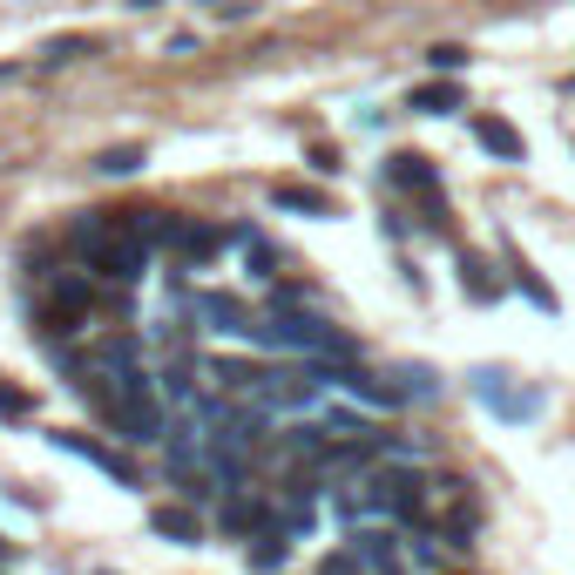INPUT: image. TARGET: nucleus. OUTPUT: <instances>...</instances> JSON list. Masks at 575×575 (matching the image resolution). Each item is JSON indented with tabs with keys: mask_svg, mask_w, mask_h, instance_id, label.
I'll return each mask as SVG.
<instances>
[{
	"mask_svg": "<svg viewBox=\"0 0 575 575\" xmlns=\"http://www.w3.org/2000/svg\"><path fill=\"white\" fill-rule=\"evenodd\" d=\"M54 440H61V447H68V454H81V460H89V467H102V474H116V480H122V487H129V480H136V467H129V460H116V454H109V447H102V440H89V434H54Z\"/></svg>",
	"mask_w": 575,
	"mask_h": 575,
	"instance_id": "6",
	"label": "nucleus"
},
{
	"mask_svg": "<svg viewBox=\"0 0 575 575\" xmlns=\"http://www.w3.org/2000/svg\"><path fill=\"white\" fill-rule=\"evenodd\" d=\"M460 285H467V298H495L502 285H487V271L474 265V258H460Z\"/></svg>",
	"mask_w": 575,
	"mask_h": 575,
	"instance_id": "13",
	"label": "nucleus"
},
{
	"mask_svg": "<svg viewBox=\"0 0 575 575\" xmlns=\"http://www.w3.org/2000/svg\"><path fill=\"white\" fill-rule=\"evenodd\" d=\"M414 109L420 116H447V109H460V89L454 81H427V89H414Z\"/></svg>",
	"mask_w": 575,
	"mask_h": 575,
	"instance_id": "11",
	"label": "nucleus"
},
{
	"mask_svg": "<svg viewBox=\"0 0 575 575\" xmlns=\"http://www.w3.org/2000/svg\"><path fill=\"white\" fill-rule=\"evenodd\" d=\"M251 8H258V0H210V14H224V21H244Z\"/></svg>",
	"mask_w": 575,
	"mask_h": 575,
	"instance_id": "17",
	"label": "nucleus"
},
{
	"mask_svg": "<svg viewBox=\"0 0 575 575\" xmlns=\"http://www.w3.org/2000/svg\"><path fill=\"white\" fill-rule=\"evenodd\" d=\"M427 61H434L440 75H460V68H467V48H427Z\"/></svg>",
	"mask_w": 575,
	"mask_h": 575,
	"instance_id": "16",
	"label": "nucleus"
},
{
	"mask_svg": "<svg viewBox=\"0 0 575 575\" xmlns=\"http://www.w3.org/2000/svg\"><path fill=\"white\" fill-rule=\"evenodd\" d=\"M386 184L393 190H414V197H440V177L427 170V156H393L386 162Z\"/></svg>",
	"mask_w": 575,
	"mask_h": 575,
	"instance_id": "5",
	"label": "nucleus"
},
{
	"mask_svg": "<svg viewBox=\"0 0 575 575\" xmlns=\"http://www.w3.org/2000/svg\"><path fill=\"white\" fill-rule=\"evenodd\" d=\"M75 54H96V41H81V34H61V41L48 48V61H75Z\"/></svg>",
	"mask_w": 575,
	"mask_h": 575,
	"instance_id": "15",
	"label": "nucleus"
},
{
	"mask_svg": "<svg viewBox=\"0 0 575 575\" xmlns=\"http://www.w3.org/2000/svg\"><path fill=\"white\" fill-rule=\"evenodd\" d=\"M75 386H81V399H89L122 440H156L162 434V399H156V386L142 373L136 339H102Z\"/></svg>",
	"mask_w": 575,
	"mask_h": 575,
	"instance_id": "1",
	"label": "nucleus"
},
{
	"mask_svg": "<svg viewBox=\"0 0 575 575\" xmlns=\"http://www.w3.org/2000/svg\"><path fill=\"white\" fill-rule=\"evenodd\" d=\"M353 555H359L373 575H406V562H399V535H393V528H359V535H353Z\"/></svg>",
	"mask_w": 575,
	"mask_h": 575,
	"instance_id": "3",
	"label": "nucleus"
},
{
	"mask_svg": "<svg viewBox=\"0 0 575 575\" xmlns=\"http://www.w3.org/2000/svg\"><path fill=\"white\" fill-rule=\"evenodd\" d=\"M258 339L265 346H285V353H305V359H318V366H346L353 359V339L346 333H333L325 318H311V311H271L265 325H258Z\"/></svg>",
	"mask_w": 575,
	"mask_h": 575,
	"instance_id": "2",
	"label": "nucleus"
},
{
	"mask_svg": "<svg viewBox=\"0 0 575 575\" xmlns=\"http://www.w3.org/2000/svg\"><path fill=\"white\" fill-rule=\"evenodd\" d=\"M271 204H278V210H305V217H325V210H333V204H325L318 190H298V184H285V190H271Z\"/></svg>",
	"mask_w": 575,
	"mask_h": 575,
	"instance_id": "12",
	"label": "nucleus"
},
{
	"mask_svg": "<svg viewBox=\"0 0 575 575\" xmlns=\"http://www.w3.org/2000/svg\"><path fill=\"white\" fill-rule=\"evenodd\" d=\"M0 414H28V393H14V386H0Z\"/></svg>",
	"mask_w": 575,
	"mask_h": 575,
	"instance_id": "19",
	"label": "nucleus"
},
{
	"mask_svg": "<svg viewBox=\"0 0 575 575\" xmlns=\"http://www.w3.org/2000/svg\"><path fill=\"white\" fill-rule=\"evenodd\" d=\"M197 311H204V318H217V333H258V325L244 318V305H237V298H217V291H210V298H197Z\"/></svg>",
	"mask_w": 575,
	"mask_h": 575,
	"instance_id": "9",
	"label": "nucleus"
},
{
	"mask_svg": "<svg viewBox=\"0 0 575 575\" xmlns=\"http://www.w3.org/2000/svg\"><path fill=\"white\" fill-rule=\"evenodd\" d=\"M318 575H366V562H359V555H333V562L318 568Z\"/></svg>",
	"mask_w": 575,
	"mask_h": 575,
	"instance_id": "18",
	"label": "nucleus"
},
{
	"mask_svg": "<svg viewBox=\"0 0 575 575\" xmlns=\"http://www.w3.org/2000/svg\"><path fill=\"white\" fill-rule=\"evenodd\" d=\"M136 162H142V149H109V156L96 162V170H102V177H129Z\"/></svg>",
	"mask_w": 575,
	"mask_h": 575,
	"instance_id": "14",
	"label": "nucleus"
},
{
	"mask_svg": "<svg viewBox=\"0 0 575 575\" xmlns=\"http://www.w3.org/2000/svg\"><path fill=\"white\" fill-rule=\"evenodd\" d=\"M170 251H184V258H217V251H224V230H210V224H184V217H177Z\"/></svg>",
	"mask_w": 575,
	"mask_h": 575,
	"instance_id": "7",
	"label": "nucleus"
},
{
	"mask_svg": "<svg viewBox=\"0 0 575 575\" xmlns=\"http://www.w3.org/2000/svg\"><path fill=\"white\" fill-rule=\"evenodd\" d=\"M474 393H480V406H495V414H508V420L535 414V393H515L508 373H474Z\"/></svg>",
	"mask_w": 575,
	"mask_h": 575,
	"instance_id": "4",
	"label": "nucleus"
},
{
	"mask_svg": "<svg viewBox=\"0 0 575 575\" xmlns=\"http://www.w3.org/2000/svg\"><path fill=\"white\" fill-rule=\"evenodd\" d=\"M474 136H480V149H495L502 162H522L528 149H522V136H515V122H502V116H480L474 122Z\"/></svg>",
	"mask_w": 575,
	"mask_h": 575,
	"instance_id": "8",
	"label": "nucleus"
},
{
	"mask_svg": "<svg viewBox=\"0 0 575 575\" xmlns=\"http://www.w3.org/2000/svg\"><path fill=\"white\" fill-rule=\"evenodd\" d=\"M149 522H156V535H170V542H204V522L190 508H156Z\"/></svg>",
	"mask_w": 575,
	"mask_h": 575,
	"instance_id": "10",
	"label": "nucleus"
}]
</instances>
